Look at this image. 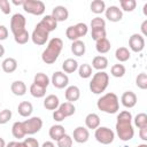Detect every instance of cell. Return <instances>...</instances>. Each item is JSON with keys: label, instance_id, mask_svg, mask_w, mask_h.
Instances as JSON below:
<instances>
[{"label": "cell", "instance_id": "23", "mask_svg": "<svg viewBox=\"0 0 147 147\" xmlns=\"http://www.w3.org/2000/svg\"><path fill=\"white\" fill-rule=\"evenodd\" d=\"M17 111L22 117H29L33 111V106L29 101H22L17 107Z\"/></svg>", "mask_w": 147, "mask_h": 147}, {"label": "cell", "instance_id": "15", "mask_svg": "<svg viewBox=\"0 0 147 147\" xmlns=\"http://www.w3.org/2000/svg\"><path fill=\"white\" fill-rule=\"evenodd\" d=\"M52 16L56 22H64L69 17V11L64 6H56L52 10Z\"/></svg>", "mask_w": 147, "mask_h": 147}, {"label": "cell", "instance_id": "50", "mask_svg": "<svg viewBox=\"0 0 147 147\" xmlns=\"http://www.w3.org/2000/svg\"><path fill=\"white\" fill-rule=\"evenodd\" d=\"M139 137H140V139H142L144 141L147 140V126L139 129Z\"/></svg>", "mask_w": 147, "mask_h": 147}, {"label": "cell", "instance_id": "40", "mask_svg": "<svg viewBox=\"0 0 147 147\" xmlns=\"http://www.w3.org/2000/svg\"><path fill=\"white\" fill-rule=\"evenodd\" d=\"M91 36H92V39L98 41L102 38H106V29L105 28H98V29H92V32H91Z\"/></svg>", "mask_w": 147, "mask_h": 147}, {"label": "cell", "instance_id": "55", "mask_svg": "<svg viewBox=\"0 0 147 147\" xmlns=\"http://www.w3.org/2000/svg\"><path fill=\"white\" fill-rule=\"evenodd\" d=\"M13 3L14 5H16V6H23V3H24V0H21V1H13Z\"/></svg>", "mask_w": 147, "mask_h": 147}, {"label": "cell", "instance_id": "1", "mask_svg": "<svg viewBox=\"0 0 147 147\" xmlns=\"http://www.w3.org/2000/svg\"><path fill=\"white\" fill-rule=\"evenodd\" d=\"M116 133L122 141H129L134 136V129L132 125V115L129 110H123L117 115Z\"/></svg>", "mask_w": 147, "mask_h": 147}, {"label": "cell", "instance_id": "35", "mask_svg": "<svg viewBox=\"0 0 147 147\" xmlns=\"http://www.w3.org/2000/svg\"><path fill=\"white\" fill-rule=\"evenodd\" d=\"M125 67L123 65V64H121V63H117V64H114L113 67H111V69H110V74H111V76H114V77H116V78H121V77H123L124 75H125Z\"/></svg>", "mask_w": 147, "mask_h": 147}, {"label": "cell", "instance_id": "17", "mask_svg": "<svg viewBox=\"0 0 147 147\" xmlns=\"http://www.w3.org/2000/svg\"><path fill=\"white\" fill-rule=\"evenodd\" d=\"M10 91L13 92L14 95L17 96H23L26 93V85L22 80H15L10 85Z\"/></svg>", "mask_w": 147, "mask_h": 147}, {"label": "cell", "instance_id": "57", "mask_svg": "<svg viewBox=\"0 0 147 147\" xmlns=\"http://www.w3.org/2000/svg\"><path fill=\"white\" fill-rule=\"evenodd\" d=\"M0 147H6V141L3 140V138H0Z\"/></svg>", "mask_w": 147, "mask_h": 147}, {"label": "cell", "instance_id": "24", "mask_svg": "<svg viewBox=\"0 0 147 147\" xmlns=\"http://www.w3.org/2000/svg\"><path fill=\"white\" fill-rule=\"evenodd\" d=\"M110 48H111V45H110V41L107 38H102V39L95 41V49L100 54L108 53L110 51Z\"/></svg>", "mask_w": 147, "mask_h": 147}, {"label": "cell", "instance_id": "13", "mask_svg": "<svg viewBox=\"0 0 147 147\" xmlns=\"http://www.w3.org/2000/svg\"><path fill=\"white\" fill-rule=\"evenodd\" d=\"M90 138V132H88V129L84 127V126H77L75 130H74V133H72V139L78 142V144H85Z\"/></svg>", "mask_w": 147, "mask_h": 147}, {"label": "cell", "instance_id": "7", "mask_svg": "<svg viewBox=\"0 0 147 147\" xmlns=\"http://www.w3.org/2000/svg\"><path fill=\"white\" fill-rule=\"evenodd\" d=\"M23 9L29 14L40 16L45 13V3L40 0H24Z\"/></svg>", "mask_w": 147, "mask_h": 147}, {"label": "cell", "instance_id": "8", "mask_svg": "<svg viewBox=\"0 0 147 147\" xmlns=\"http://www.w3.org/2000/svg\"><path fill=\"white\" fill-rule=\"evenodd\" d=\"M25 25H26V20L22 14L16 13L11 16V18H10V30H11L14 36L20 34L23 31H25L26 30Z\"/></svg>", "mask_w": 147, "mask_h": 147}, {"label": "cell", "instance_id": "38", "mask_svg": "<svg viewBox=\"0 0 147 147\" xmlns=\"http://www.w3.org/2000/svg\"><path fill=\"white\" fill-rule=\"evenodd\" d=\"M133 121H134V125L138 126L139 129L147 126V115H146L145 113H139V114L134 117Z\"/></svg>", "mask_w": 147, "mask_h": 147}, {"label": "cell", "instance_id": "43", "mask_svg": "<svg viewBox=\"0 0 147 147\" xmlns=\"http://www.w3.org/2000/svg\"><path fill=\"white\" fill-rule=\"evenodd\" d=\"M11 118V110L9 109H3L0 111V124L3 125L6 123H8Z\"/></svg>", "mask_w": 147, "mask_h": 147}, {"label": "cell", "instance_id": "52", "mask_svg": "<svg viewBox=\"0 0 147 147\" xmlns=\"http://www.w3.org/2000/svg\"><path fill=\"white\" fill-rule=\"evenodd\" d=\"M41 147H55V145H54L52 141H45V142L41 145Z\"/></svg>", "mask_w": 147, "mask_h": 147}, {"label": "cell", "instance_id": "12", "mask_svg": "<svg viewBox=\"0 0 147 147\" xmlns=\"http://www.w3.org/2000/svg\"><path fill=\"white\" fill-rule=\"evenodd\" d=\"M106 18L110 22H119L123 18V11L117 6H110L105 10Z\"/></svg>", "mask_w": 147, "mask_h": 147}, {"label": "cell", "instance_id": "31", "mask_svg": "<svg viewBox=\"0 0 147 147\" xmlns=\"http://www.w3.org/2000/svg\"><path fill=\"white\" fill-rule=\"evenodd\" d=\"M131 53L126 47H118L115 52V57L117 59V61L119 62H125L130 59Z\"/></svg>", "mask_w": 147, "mask_h": 147}, {"label": "cell", "instance_id": "32", "mask_svg": "<svg viewBox=\"0 0 147 147\" xmlns=\"http://www.w3.org/2000/svg\"><path fill=\"white\" fill-rule=\"evenodd\" d=\"M30 93H31V95L33 98H37V99L44 98L45 94H46V88H44V87H41V86L32 83L31 86H30Z\"/></svg>", "mask_w": 147, "mask_h": 147}, {"label": "cell", "instance_id": "54", "mask_svg": "<svg viewBox=\"0 0 147 147\" xmlns=\"http://www.w3.org/2000/svg\"><path fill=\"white\" fill-rule=\"evenodd\" d=\"M5 55V47L0 44V57H2Z\"/></svg>", "mask_w": 147, "mask_h": 147}, {"label": "cell", "instance_id": "28", "mask_svg": "<svg viewBox=\"0 0 147 147\" xmlns=\"http://www.w3.org/2000/svg\"><path fill=\"white\" fill-rule=\"evenodd\" d=\"M57 109L64 115L65 118L69 117V116H72L75 114V111H76V108H75L74 103L68 102V101L67 102H63V103H60V106H59Z\"/></svg>", "mask_w": 147, "mask_h": 147}, {"label": "cell", "instance_id": "27", "mask_svg": "<svg viewBox=\"0 0 147 147\" xmlns=\"http://www.w3.org/2000/svg\"><path fill=\"white\" fill-rule=\"evenodd\" d=\"M62 69L65 74H72L78 69V62L74 59H67L62 63Z\"/></svg>", "mask_w": 147, "mask_h": 147}, {"label": "cell", "instance_id": "36", "mask_svg": "<svg viewBox=\"0 0 147 147\" xmlns=\"http://www.w3.org/2000/svg\"><path fill=\"white\" fill-rule=\"evenodd\" d=\"M121 5V10L124 11H133L137 7V1L136 0H121L119 1Z\"/></svg>", "mask_w": 147, "mask_h": 147}, {"label": "cell", "instance_id": "41", "mask_svg": "<svg viewBox=\"0 0 147 147\" xmlns=\"http://www.w3.org/2000/svg\"><path fill=\"white\" fill-rule=\"evenodd\" d=\"M14 39H15V41H16L18 45H24V44H26V42L29 41L30 34H29V32L25 30V31H23L22 33L14 36Z\"/></svg>", "mask_w": 147, "mask_h": 147}, {"label": "cell", "instance_id": "11", "mask_svg": "<svg viewBox=\"0 0 147 147\" xmlns=\"http://www.w3.org/2000/svg\"><path fill=\"white\" fill-rule=\"evenodd\" d=\"M51 83L56 88H64L69 84V77L67 76V74H64L62 71H55L52 75Z\"/></svg>", "mask_w": 147, "mask_h": 147}, {"label": "cell", "instance_id": "33", "mask_svg": "<svg viewBox=\"0 0 147 147\" xmlns=\"http://www.w3.org/2000/svg\"><path fill=\"white\" fill-rule=\"evenodd\" d=\"M91 10L94 14H102L106 10V3L102 0H93L91 2Z\"/></svg>", "mask_w": 147, "mask_h": 147}, {"label": "cell", "instance_id": "4", "mask_svg": "<svg viewBox=\"0 0 147 147\" xmlns=\"http://www.w3.org/2000/svg\"><path fill=\"white\" fill-rule=\"evenodd\" d=\"M109 84V76L105 71H98L93 75L92 80L90 82V90L94 94H101L106 91Z\"/></svg>", "mask_w": 147, "mask_h": 147}, {"label": "cell", "instance_id": "25", "mask_svg": "<svg viewBox=\"0 0 147 147\" xmlns=\"http://www.w3.org/2000/svg\"><path fill=\"white\" fill-rule=\"evenodd\" d=\"M85 51H86V46H85L84 41H82L79 39L72 41V44H71V52H72L74 55L83 56L85 54Z\"/></svg>", "mask_w": 147, "mask_h": 147}, {"label": "cell", "instance_id": "34", "mask_svg": "<svg viewBox=\"0 0 147 147\" xmlns=\"http://www.w3.org/2000/svg\"><path fill=\"white\" fill-rule=\"evenodd\" d=\"M78 75L83 79H87L92 76V67L88 63H83L78 68Z\"/></svg>", "mask_w": 147, "mask_h": 147}, {"label": "cell", "instance_id": "46", "mask_svg": "<svg viewBox=\"0 0 147 147\" xmlns=\"http://www.w3.org/2000/svg\"><path fill=\"white\" fill-rule=\"evenodd\" d=\"M0 10L6 15L10 13L11 9H10V3L8 0H0Z\"/></svg>", "mask_w": 147, "mask_h": 147}, {"label": "cell", "instance_id": "49", "mask_svg": "<svg viewBox=\"0 0 147 147\" xmlns=\"http://www.w3.org/2000/svg\"><path fill=\"white\" fill-rule=\"evenodd\" d=\"M8 38V29L5 25H0V41Z\"/></svg>", "mask_w": 147, "mask_h": 147}, {"label": "cell", "instance_id": "26", "mask_svg": "<svg viewBox=\"0 0 147 147\" xmlns=\"http://www.w3.org/2000/svg\"><path fill=\"white\" fill-rule=\"evenodd\" d=\"M40 23L46 28V30L48 32H52L54 31L56 28H57V22L55 21V18L52 16V15H46L42 17V20L40 21Z\"/></svg>", "mask_w": 147, "mask_h": 147}, {"label": "cell", "instance_id": "21", "mask_svg": "<svg viewBox=\"0 0 147 147\" xmlns=\"http://www.w3.org/2000/svg\"><path fill=\"white\" fill-rule=\"evenodd\" d=\"M108 67V60L103 55L94 56L92 60V68L96 69L98 71H103Z\"/></svg>", "mask_w": 147, "mask_h": 147}, {"label": "cell", "instance_id": "16", "mask_svg": "<svg viewBox=\"0 0 147 147\" xmlns=\"http://www.w3.org/2000/svg\"><path fill=\"white\" fill-rule=\"evenodd\" d=\"M64 96H65V99H67L68 102L74 103L75 101H77V100L80 98V90H79V87L76 86V85L68 86V87L65 88Z\"/></svg>", "mask_w": 147, "mask_h": 147}, {"label": "cell", "instance_id": "18", "mask_svg": "<svg viewBox=\"0 0 147 147\" xmlns=\"http://www.w3.org/2000/svg\"><path fill=\"white\" fill-rule=\"evenodd\" d=\"M85 125L87 129H92L95 130L100 126V117L98 114L95 113H90L86 117H85Z\"/></svg>", "mask_w": 147, "mask_h": 147}, {"label": "cell", "instance_id": "6", "mask_svg": "<svg viewBox=\"0 0 147 147\" xmlns=\"http://www.w3.org/2000/svg\"><path fill=\"white\" fill-rule=\"evenodd\" d=\"M48 36H49V32L46 30V28L39 22L36 26H34V29H33V31H32V34H31V39H32V41H33V44H36V45H38V46H41V45H45L46 44V41L48 40Z\"/></svg>", "mask_w": 147, "mask_h": 147}, {"label": "cell", "instance_id": "30", "mask_svg": "<svg viewBox=\"0 0 147 147\" xmlns=\"http://www.w3.org/2000/svg\"><path fill=\"white\" fill-rule=\"evenodd\" d=\"M33 83L37 84V85H39V86H41V87H44V88H47V86H48L49 83H51V79H49V77H48L46 74H44V72H38V74H36V76H34Z\"/></svg>", "mask_w": 147, "mask_h": 147}, {"label": "cell", "instance_id": "56", "mask_svg": "<svg viewBox=\"0 0 147 147\" xmlns=\"http://www.w3.org/2000/svg\"><path fill=\"white\" fill-rule=\"evenodd\" d=\"M16 147H25V145H24L23 141H17L16 142Z\"/></svg>", "mask_w": 147, "mask_h": 147}, {"label": "cell", "instance_id": "42", "mask_svg": "<svg viewBox=\"0 0 147 147\" xmlns=\"http://www.w3.org/2000/svg\"><path fill=\"white\" fill-rule=\"evenodd\" d=\"M65 36H67V38H68L69 40H71V41H75V40H78V39H79V36H78V33H77V31H76L75 25H71V26H68V28H67V30H65Z\"/></svg>", "mask_w": 147, "mask_h": 147}, {"label": "cell", "instance_id": "20", "mask_svg": "<svg viewBox=\"0 0 147 147\" xmlns=\"http://www.w3.org/2000/svg\"><path fill=\"white\" fill-rule=\"evenodd\" d=\"M48 134H49V137H51L52 140L57 141L62 136L65 134V129H64V126H62L61 124H55V125H52V126H51Z\"/></svg>", "mask_w": 147, "mask_h": 147}, {"label": "cell", "instance_id": "9", "mask_svg": "<svg viewBox=\"0 0 147 147\" xmlns=\"http://www.w3.org/2000/svg\"><path fill=\"white\" fill-rule=\"evenodd\" d=\"M22 123H23L25 134H34V133L39 132L40 129L42 127V119L37 116L30 117V118L23 121Z\"/></svg>", "mask_w": 147, "mask_h": 147}, {"label": "cell", "instance_id": "19", "mask_svg": "<svg viewBox=\"0 0 147 147\" xmlns=\"http://www.w3.org/2000/svg\"><path fill=\"white\" fill-rule=\"evenodd\" d=\"M60 106V100L55 94H49L44 100V107L48 110H56Z\"/></svg>", "mask_w": 147, "mask_h": 147}, {"label": "cell", "instance_id": "22", "mask_svg": "<svg viewBox=\"0 0 147 147\" xmlns=\"http://www.w3.org/2000/svg\"><path fill=\"white\" fill-rule=\"evenodd\" d=\"M1 68L6 74H11L17 69V61L14 57H7L2 61Z\"/></svg>", "mask_w": 147, "mask_h": 147}, {"label": "cell", "instance_id": "59", "mask_svg": "<svg viewBox=\"0 0 147 147\" xmlns=\"http://www.w3.org/2000/svg\"><path fill=\"white\" fill-rule=\"evenodd\" d=\"M0 106H1V103H0Z\"/></svg>", "mask_w": 147, "mask_h": 147}, {"label": "cell", "instance_id": "37", "mask_svg": "<svg viewBox=\"0 0 147 147\" xmlns=\"http://www.w3.org/2000/svg\"><path fill=\"white\" fill-rule=\"evenodd\" d=\"M136 85L140 90H146L147 88V74L146 72H140L137 78H136Z\"/></svg>", "mask_w": 147, "mask_h": 147}, {"label": "cell", "instance_id": "53", "mask_svg": "<svg viewBox=\"0 0 147 147\" xmlns=\"http://www.w3.org/2000/svg\"><path fill=\"white\" fill-rule=\"evenodd\" d=\"M16 142L17 141H10V142H8L6 145V147H16Z\"/></svg>", "mask_w": 147, "mask_h": 147}, {"label": "cell", "instance_id": "5", "mask_svg": "<svg viewBox=\"0 0 147 147\" xmlns=\"http://www.w3.org/2000/svg\"><path fill=\"white\" fill-rule=\"evenodd\" d=\"M94 137L98 142H100L102 145H109L114 141L115 133L111 129H109L107 126H99L98 129H95Z\"/></svg>", "mask_w": 147, "mask_h": 147}, {"label": "cell", "instance_id": "3", "mask_svg": "<svg viewBox=\"0 0 147 147\" xmlns=\"http://www.w3.org/2000/svg\"><path fill=\"white\" fill-rule=\"evenodd\" d=\"M96 107L99 110L107 113V114H115L118 111L119 109V101H118V96L113 93H106L103 94L96 102Z\"/></svg>", "mask_w": 147, "mask_h": 147}, {"label": "cell", "instance_id": "47", "mask_svg": "<svg viewBox=\"0 0 147 147\" xmlns=\"http://www.w3.org/2000/svg\"><path fill=\"white\" fill-rule=\"evenodd\" d=\"M23 142L25 147H39V142L36 138H25Z\"/></svg>", "mask_w": 147, "mask_h": 147}, {"label": "cell", "instance_id": "10", "mask_svg": "<svg viewBox=\"0 0 147 147\" xmlns=\"http://www.w3.org/2000/svg\"><path fill=\"white\" fill-rule=\"evenodd\" d=\"M129 47L134 53L141 52L145 48V38L140 33H133L129 39Z\"/></svg>", "mask_w": 147, "mask_h": 147}, {"label": "cell", "instance_id": "44", "mask_svg": "<svg viewBox=\"0 0 147 147\" xmlns=\"http://www.w3.org/2000/svg\"><path fill=\"white\" fill-rule=\"evenodd\" d=\"M91 28L92 29H98V28H106V21L101 17H94L91 21Z\"/></svg>", "mask_w": 147, "mask_h": 147}, {"label": "cell", "instance_id": "14", "mask_svg": "<svg viewBox=\"0 0 147 147\" xmlns=\"http://www.w3.org/2000/svg\"><path fill=\"white\" fill-rule=\"evenodd\" d=\"M121 101L125 108H133L137 105V95L132 91H126L122 94Z\"/></svg>", "mask_w": 147, "mask_h": 147}, {"label": "cell", "instance_id": "29", "mask_svg": "<svg viewBox=\"0 0 147 147\" xmlns=\"http://www.w3.org/2000/svg\"><path fill=\"white\" fill-rule=\"evenodd\" d=\"M11 133L14 136V138L16 139H23L26 134H25V131H24V127H23V123L22 122H15L11 126Z\"/></svg>", "mask_w": 147, "mask_h": 147}, {"label": "cell", "instance_id": "45", "mask_svg": "<svg viewBox=\"0 0 147 147\" xmlns=\"http://www.w3.org/2000/svg\"><path fill=\"white\" fill-rule=\"evenodd\" d=\"M75 28H76V31H77L79 38L80 37H84L87 33V31H88V28H87V25L85 23H77L75 25Z\"/></svg>", "mask_w": 147, "mask_h": 147}, {"label": "cell", "instance_id": "58", "mask_svg": "<svg viewBox=\"0 0 147 147\" xmlns=\"http://www.w3.org/2000/svg\"><path fill=\"white\" fill-rule=\"evenodd\" d=\"M137 147H147V144H140V145H138Z\"/></svg>", "mask_w": 147, "mask_h": 147}, {"label": "cell", "instance_id": "51", "mask_svg": "<svg viewBox=\"0 0 147 147\" xmlns=\"http://www.w3.org/2000/svg\"><path fill=\"white\" fill-rule=\"evenodd\" d=\"M146 28H147V20H145V21L142 22V24H141V28H140V29H141V32H142V34H141L142 37L147 36V29H146Z\"/></svg>", "mask_w": 147, "mask_h": 147}, {"label": "cell", "instance_id": "39", "mask_svg": "<svg viewBox=\"0 0 147 147\" xmlns=\"http://www.w3.org/2000/svg\"><path fill=\"white\" fill-rule=\"evenodd\" d=\"M56 142H57V147H72V137L65 133Z\"/></svg>", "mask_w": 147, "mask_h": 147}, {"label": "cell", "instance_id": "48", "mask_svg": "<svg viewBox=\"0 0 147 147\" xmlns=\"http://www.w3.org/2000/svg\"><path fill=\"white\" fill-rule=\"evenodd\" d=\"M53 118H54V121H56V122H62V121L65 119L64 115H63L59 109L54 110V113H53Z\"/></svg>", "mask_w": 147, "mask_h": 147}, {"label": "cell", "instance_id": "2", "mask_svg": "<svg viewBox=\"0 0 147 147\" xmlns=\"http://www.w3.org/2000/svg\"><path fill=\"white\" fill-rule=\"evenodd\" d=\"M62 48H63V41H62V39H60L57 37L52 38L49 40L46 49L41 54L42 62H45L46 64H53L57 60V57H59Z\"/></svg>", "mask_w": 147, "mask_h": 147}]
</instances>
